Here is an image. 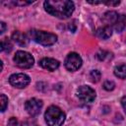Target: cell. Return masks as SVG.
Returning a JSON list of instances; mask_svg holds the SVG:
<instances>
[{
	"label": "cell",
	"mask_w": 126,
	"mask_h": 126,
	"mask_svg": "<svg viewBox=\"0 0 126 126\" xmlns=\"http://www.w3.org/2000/svg\"><path fill=\"white\" fill-rule=\"evenodd\" d=\"M43 6L48 14L59 19H68L75 9L74 3L69 0H47Z\"/></svg>",
	"instance_id": "cell-1"
},
{
	"label": "cell",
	"mask_w": 126,
	"mask_h": 126,
	"mask_svg": "<svg viewBox=\"0 0 126 126\" xmlns=\"http://www.w3.org/2000/svg\"><path fill=\"white\" fill-rule=\"evenodd\" d=\"M44 118L47 126H61L65 121V113L58 106L50 105L44 113Z\"/></svg>",
	"instance_id": "cell-2"
},
{
	"label": "cell",
	"mask_w": 126,
	"mask_h": 126,
	"mask_svg": "<svg viewBox=\"0 0 126 126\" xmlns=\"http://www.w3.org/2000/svg\"><path fill=\"white\" fill-rule=\"evenodd\" d=\"M29 34L32 40L35 42L44 45L49 46L54 44L57 41V35L51 32H47L44 31H38V30H31L29 32Z\"/></svg>",
	"instance_id": "cell-3"
},
{
	"label": "cell",
	"mask_w": 126,
	"mask_h": 126,
	"mask_svg": "<svg viewBox=\"0 0 126 126\" xmlns=\"http://www.w3.org/2000/svg\"><path fill=\"white\" fill-rule=\"evenodd\" d=\"M14 62L16 63V65L18 67H20L22 69H29L33 65L34 59L31 53H29L27 51L19 50L16 52V54L14 56Z\"/></svg>",
	"instance_id": "cell-4"
},
{
	"label": "cell",
	"mask_w": 126,
	"mask_h": 126,
	"mask_svg": "<svg viewBox=\"0 0 126 126\" xmlns=\"http://www.w3.org/2000/svg\"><path fill=\"white\" fill-rule=\"evenodd\" d=\"M65 67L68 71L74 72L77 71L78 69H80V67L82 66L83 60L81 58V56L76 53V52H70L67 57L65 58Z\"/></svg>",
	"instance_id": "cell-5"
},
{
	"label": "cell",
	"mask_w": 126,
	"mask_h": 126,
	"mask_svg": "<svg viewBox=\"0 0 126 126\" xmlns=\"http://www.w3.org/2000/svg\"><path fill=\"white\" fill-rule=\"evenodd\" d=\"M77 96L82 102L90 103L95 98V92L89 86H81L77 90Z\"/></svg>",
	"instance_id": "cell-6"
},
{
	"label": "cell",
	"mask_w": 126,
	"mask_h": 126,
	"mask_svg": "<svg viewBox=\"0 0 126 126\" xmlns=\"http://www.w3.org/2000/svg\"><path fill=\"white\" fill-rule=\"evenodd\" d=\"M31 82V79L28 75L24 73H18V74H13L9 78V83L18 89H23L26 88Z\"/></svg>",
	"instance_id": "cell-7"
},
{
	"label": "cell",
	"mask_w": 126,
	"mask_h": 126,
	"mask_svg": "<svg viewBox=\"0 0 126 126\" xmlns=\"http://www.w3.org/2000/svg\"><path fill=\"white\" fill-rule=\"evenodd\" d=\"M41 108H42V100L34 97L27 100L25 103V109L31 116H36L37 114H39Z\"/></svg>",
	"instance_id": "cell-8"
},
{
	"label": "cell",
	"mask_w": 126,
	"mask_h": 126,
	"mask_svg": "<svg viewBox=\"0 0 126 126\" xmlns=\"http://www.w3.org/2000/svg\"><path fill=\"white\" fill-rule=\"evenodd\" d=\"M39 66L42 67L43 69H46L48 71H55L56 69H58L60 63L58 60L54 59V58H49V57H45V58H42L40 61H39Z\"/></svg>",
	"instance_id": "cell-9"
},
{
	"label": "cell",
	"mask_w": 126,
	"mask_h": 126,
	"mask_svg": "<svg viewBox=\"0 0 126 126\" xmlns=\"http://www.w3.org/2000/svg\"><path fill=\"white\" fill-rule=\"evenodd\" d=\"M119 16H120V14H118L114 11H108L102 16V21L105 24V26L113 28L116 25V23L119 19Z\"/></svg>",
	"instance_id": "cell-10"
},
{
	"label": "cell",
	"mask_w": 126,
	"mask_h": 126,
	"mask_svg": "<svg viewBox=\"0 0 126 126\" xmlns=\"http://www.w3.org/2000/svg\"><path fill=\"white\" fill-rule=\"evenodd\" d=\"M12 38L16 43H18L21 46H26L29 43V37L19 31H16L12 33Z\"/></svg>",
	"instance_id": "cell-11"
},
{
	"label": "cell",
	"mask_w": 126,
	"mask_h": 126,
	"mask_svg": "<svg viewBox=\"0 0 126 126\" xmlns=\"http://www.w3.org/2000/svg\"><path fill=\"white\" fill-rule=\"evenodd\" d=\"M95 34L97 37H99L101 39H107L112 34V28L108 27V26H103V27L96 30Z\"/></svg>",
	"instance_id": "cell-12"
},
{
	"label": "cell",
	"mask_w": 126,
	"mask_h": 126,
	"mask_svg": "<svg viewBox=\"0 0 126 126\" xmlns=\"http://www.w3.org/2000/svg\"><path fill=\"white\" fill-rule=\"evenodd\" d=\"M126 27V16L123 14H120L119 19L116 23V25L113 27V29L117 32H121Z\"/></svg>",
	"instance_id": "cell-13"
},
{
	"label": "cell",
	"mask_w": 126,
	"mask_h": 126,
	"mask_svg": "<svg viewBox=\"0 0 126 126\" xmlns=\"http://www.w3.org/2000/svg\"><path fill=\"white\" fill-rule=\"evenodd\" d=\"M114 75L120 79H126V64H119L115 66Z\"/></svg>",
	"instance_id": "cell-14"
},
{
	"label": "cell",
	"mask_w": 126,
	"mask_h": 126,
	"mask_svg": "<svg viewBox=\"0 0 126 126\" xmlns=\"http://www.w3.org/2000/svg\"><path fill=\"white\" fill-rule=\"evenodd\" d=\"M13 48V44L11 42V40L8 37H5L2 39L1 41V51L4 52H10Z\"/></svg>",
	"instance_id": "cell-15"
},
{
	"label": "cell",
	"mask_w": 126,
	"mask_h": 126,
	"mask_svg": "<svg viewBox=\"0 0 126 126\" xmlns=\"http://www.w3.org/2000/svg\"><path fill=\"white\" fill-rule=\"evenodd\" d=\"M90 77H91V79H92V81H93L94 83H97V82L100 80L101 75H100V72H99L98 70H93V71L90 73Z\"/></svg>",
	"instance_id": "cell-16"
},
{
	"label": "cell",
	"mask_w": 126,
	"mask_h": 126,
	"mask_svg": "<svg viewBox=\"0 0 126 126\" xmlns=\"http://www.w3.org/2000/svg\"><path fill=\"white\" fill-rule=\"evenodd\" d=\"M0 99H1V111L4 112L6 110V107L8 106V97L2 94L0 96Z\"/></svg>",
	"instance_id": "cell-17"
},
{
	"label": "cell",
	"mask_w": 126,
	"mask_h": 126,
	"mask_svg": "<svg viewBox=\"0 0 126 126\" xmlns=\"http://www.w3.org/2000/svg\"><path fill=\"white\" fill-rule=\"evenodd\" d=\"M96 57L100 60V61H103V60H105V58L106 57H110L111 58V54L109 53V52H106V51H104V50H100L97 54H96Z\"/></svg>",
	"instance_id": "cell-18"
},
{
	"label": "cell",
	"mask_w": 126,
	"mask_h": 126,
	"mask_svg": "<svg viewBox=\"0 0 126 126\" xmlns=\"http://www.w3.org/2000/svg\"><path fill=\"white\" fill-rule=\"evenodd\" d=\"M114 88H115V84H114V82H112V81L106 80V81L103 83V89L106 90V91H112Z\"/></svg>",
	"instance_id": "cell-19"
},
{
	"label": "cell",
	"mask_w": 126,
	"mask_h": 126,
	"mask_svg": "<svg viewBox=\"0 0 126 126\" xmlns=\"http://www.w3.org/2000/svg\"><path fill=\"white\" fill-rule=\"evenodd\" d=\"M20 126H37V125H36V122L33 118H29V119L23 121Z\"/></svg>",
	"instance_id": "cell-20"
},
{
	"label": "cell",
	"mask_w": 126,
	"mask_h": 126,
	"mask_svg": "<svg viewBox=\"0 0 126 126\" xmlns=\"http://www.w3.org/2000/svg\"><path fill=\"white\" fill-rule=\"evenodd\" d=\"M7 126H19V122L17 120V118L15 117H11L8 121V125Z\"/></svg>",
	"instance_id": "cell-21"
},
{
	"label": "cell",
	"mask_w": 126,
	"mask_h": 126,
	"mask_svg": "<svg viewBox=\"0 0 126 126\" xmlns=\"http://www.w3.org/2000/svg\"><path fill=\"white\" fill-rule=\"evenodd\" d=\"M121 104H122V107H123V109L126 113V95L121 98Z\"/></svg>",
	"instance_id": "cell-22"
},
{
	"label": "cell",
	"mask_w": 126,
	"mask_h": 126,
	"mask_svg": "<svg viewBox=\"0 0 126 126\" xmlns=\"http://www.w3.org/2000/svg\"><path fill=\"white\" fill-rule=\"evenodd\" d=\"M0 25H1V31H0V33H3V32H5V30H6V25H5L4 22H1Z\"/></svg>",
	"instance_id": "cell-23"
}]
</instances>
